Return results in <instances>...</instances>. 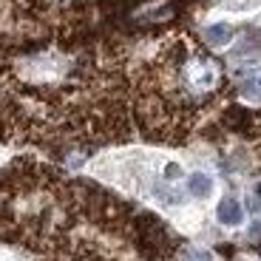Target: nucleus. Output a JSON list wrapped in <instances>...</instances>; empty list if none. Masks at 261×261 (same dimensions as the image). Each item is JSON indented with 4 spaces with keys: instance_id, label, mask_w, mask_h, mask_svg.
<instances>
[{
    "instance_id": "f257e3e1",
    "label": "nucleus",
    "mask_w": 261,
    "mask_h": 261,
    "mask_svg": "<svg viewBox=\"0 0 261 261\" xmlns=\"http://www.w3.org/2000/svg\"><path fill=\"white\" fill-rule=\"evenodd\" d=\"M216 216H219V222H222L224 227H239V224L244 222V207L236 202L233 196H227V199H222V202H219Z\"/></svg>"
},
{
    "instance_id": "f03ea898",
    "label": "nucleus",
    "mask_w": 261,
    "mask_h": 261,
    "mask_svg": "<svg viewBox=\"0 0 261 261\" xmlns=\"http://www.w3.org/2000/svg\"><path fill=\"white\" fill-rule=\"evenodd\" d=\"M230 40H233V29L224 26V23H216V26L204 29V43H207V46L222 48V46H227Z\"/></svg>"
},
{
    "instance_id": "7ed1b4c3",
    "label": "nucleus",
    "mask_w": 261,
    "mask_h": 261,
    "mask_svg": "<svg viewBox=\"0 0 261 261\" xmlns=\"http://www.w3.org/2000/svg\"><path fill=\"white\" fill-rule=\"evenodd\" d=\"M188 188H190V193L196 196V199H207L210 193H213V176L210 173H193V176L188 179Z\"/></svg>"
},
{
    "instance_id": "20e7f679",
    "label": "nucleus",
    "mask_w": 261,
    "mask_h": 261,
    "mask_svg": "<svg viewBox=\"0 0 261 261\" xmlns=\"http://www.w3.org/2000/svg\"><path fill=\"white\" fill-rule=\"evenodd\" d=\"M247 210L253 216H261V182L255 185L253 190H250V196H247Z\"/></svg>"
},
{
    "instance_id": "39448f33",
    "label": "nucleus",
    "mask_w": 261,
    "mask_h": 261,
    "mask_svg": "<svg viewBox=\"0 0 261 261\" xmlns=\"http://www.w3.org/2000/svg\"><path fill=\"white\" fill-rule=\"evenodd\" d=\"M182 261H216V255L210 253V250H202V247H196V250H188Z\"/></svg>"
},
{
    "instance_id": "423d86ee",
    "label": "nucleus",
    "mask_w": 261,
    "mask_h": 261,
    "mask_svg": "<svg viewBox=\"0 0 261 261\" xmlns=\"http://www.w3.org/2000/svg\"><path fill=\"white\" fill-rule=\"evenodd\" d=\"M176 222H179V224H182V227H185V230H193V227H196V224H199V213H196V210H185V213H182V216H179Z\"/></svg>"
},
{
    "instance_id": "0eeeda50",
    "label": "nucleus",
    "mask_w": 261,
    "mask_h": 261,
    "mask_svg": "<svg viewBox=\"0 0 261 261\" xmlns=\"http://www.w3.org/2000/svg\"><path fill=\"white\" fill-rule=\"evenodd\" d=\"M165 179H170V182H176V179H182V165L168 162V165H165Z\"/></svg>"
},
{
    "instance_id": "6e6552de",
    "label": "nucleus",
    "mask_w": 261,
    "mask_h": 261,
    "mask_svg": "<svg viewBox=\"0 0 261 261\" xmlns=\"http://www.w3.org/2000/svg\"><path fill=\"white\" fill-rule=\"evenodd\" d=\"M255 88H258V91H261V77H258V80H255Z\"/></svg>"
}]
</instances>
